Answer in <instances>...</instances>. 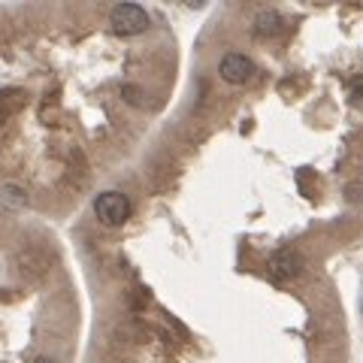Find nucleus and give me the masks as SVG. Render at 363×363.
Listing matches in <instances>:
<instances>
[{
  "label": "nucleus",
  "instance_id": "f257e3e1",
  "mask_svg": "<svg viewBox=\"0 0 363 363\" xmlns=\"http://www.w3.org/2000/svg\"><path fill=\"white\" fill-rule=\"evenodd\" d=\"M109 25L116 33H121V37H133V33H143L149 28V13L136 4H118L109 13Z\"/></svg>",
  "mask_w": 363,
  "mask_h": 363
},
{
  "label": "nucleus",
  "instance_id": "f03ea898",
  "mask_svg": "<svg viewBox=\"0 0 363 363\" xmlns=\"http://www.w3.org/2000/svg\"><path fill=\"white\" fill-rule=\"evenodd\" d=\"M94 212L106 227H118L130 218V200L124 197L121 191H104V194L94 200Z\"/></svg>",
  "mask_w": 363,
  "mask_h": 363
},
{
  "label": "nucleus",
  "instance_id": "7ed1b4c3",
  "mask_svg": "<svg viewBox=\"0 0 363 363\" xmlns=\"http://www.w3.org/2000/svg\"><path fill=\"white\" fill-rule=\"evenodd\" d=\"M218 73H221L224 82L242 85V82H248V79L255 76V64L248 61L245 55H240V52H227L221 58V64H218Z\"/></svg>",
  "mask_w": 363,
  "mask_h": 363
},
{
  "label": "nucleus",
  "instance_id": "20e7f679",
  "mask_svg": "<svg viewBox=\"0 0 363 363\" xmlns=\"http://www.w3.org/2000/svg\"><path fill=\"white\" fill-rule=\"evenodd\" d=\"M303 269H306V260H303L300 252H294V248H281V252H276L272 260H269V272L276 279H281V281L297 279Z\"/></svg>",
  "mask_w": 363,
  "mask_h": 363
},
{
  "label": "nucleus",
  "instance_id": "39448f33",
  "mask_svg": "<svg viewBox=\"0 0 363 363\" xmlns=\"http://www.w3.org/2000/svg\"><path fill=\"white\" fill-rule=\"evenodd\" d=\"M281 28H285V18H281L276 9H260L255 18V33L257 37H279Z\"/></svg>",
  "mask_w": 363,
  "mask_h": 363
},
{
  "label": "nucleus",
  "instance_id": "423d86ee",
  "mask_svg": "<svg viewBox=\"0 0 363 363\" xmlns=\"http://www.w3.org/2000/svg\"><path fill=\"white\" fill-rule=\"evenodd\" d=\"M4 194H6V200L13 203V206H21V203H25V200H21V191L18 188H4Z\"/></svg>",
  "mask_w": 363,
  "mask_h": 363
},
{
  "label": "nucleus",
  "instance_id": "0eeeda50",
  "mask_svg": "<svg viewBox=\"0 0 363 363\" xmlns=\"http://www.w3.org/2000/svg\"><path fill=\"white\" fill-rule=\"evenodd\" d=\"M9 118V109H4V106H0V124H4Z\"/></svg>",
  "mask_w": 363,
  "mask_h": 363
},
{
  "label": "nucleus",
  "instance_id": "6e6552de",
  "mask_svg": "<svg viewBox=\"0 0 363 363\" xmlns=\"http://www.w3.org/2000/svg\"><path fill=\"white\" fill-rule=\"evenodd\" d=\"M37 363H52V360H45V357H40V360H37Z\"/></svg>",
  "mask_w": 363,
  "mask_h": 363
}]
</instances>
